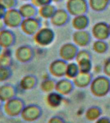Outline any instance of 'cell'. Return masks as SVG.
Returning <instances> with one entry per match:
<instances>
[{
	"instance_id": "obj_1",
	"label": "cell",
	"mask_w": 110,
	"mask_h": 123,
	"mask_svg": "<svg viewBox=\"0 0 110 123\" xmlns=\"http://www.w3.org/2000/svg\"><path fill=\"white\" fill-rule=\"evenodd\" d=\"M110 80L107 76H98L93 78L89 85L91 93L96 98H102L109 94Z\"/></svg>"
},
{
	"instance_id": "obj_2",
	"label": "cell",
	"mask_w": 110,
	"mask_h": 123,
	"mask_svg": "<svg viewBox=\"0 0 110 123\" xmlns=\"http://www.w3.org/2000/svg\"><path fill=\"white\" fill-rule=\"evenodd\" d=\"M32 37L34 42L37 46L47 47L54 42L55 33L49 27H41Z\"/></svg>"
},
{
	"instance_id": "obj_3",
	"label": "cell",
	"mask_w": 110,
	"mask_h": 123,
	"mask_svg": "<svg viewBox=\"0 0 110 123\" xmlns=\"http://www.w3.org/2000/svg\"><path fill=\"white\" fill-rule=\"evenodd\" d=\"M26 104L24 100L17 96L4 103L3 110L6 115L10 117L20 116L25 107Z\"/></svg>"
},
{
	"instance_id": "obj_4",
	"label": "cell",
	"mask_w": 110,
	"mask_h": 123,
	"mask_svg": "<svg viewBox=\"0 0 110 123\" xmlns=\"http://www.w3.org/2000/svg\"><path fill=\"white\" fill-rule=\"evenodd\" d=\"M66 10L70 15L77 16L86 14L89 10L87 0H67Z\"/></svg>"
},
{
	"instance_id": "obj_5",
	"label": "cell",
	"mask_w": 110,
	"mask_h": 123,
	"mask_svg": "<svg viewBox=\"0 0 110 123\" xmlns=\"http://www.w3.org/2000/svg\"><path fill=\"white\" fill-rule=\"evenodd\" d=\"M42 114V108L37 105L30 104L26 105L21 112V119L27 123H33L37 121Z\"/></svg>"
},
{
	"instance_id": "obj_6",
	"label": "cell",
	"mask_w": 110,
	"mask_h": 123,
	"mask_svg": "<svg viewBox=\"0 0 110 123\" xmlns=\"http://www.w3.org/2000/svg\"><path fill=\"white\" fill-rule=\"evenodd\" d=\"M3 20L6 27L9 28H17L20 27L24 18L19 10L13 8L8 10Z\"/></svg>"
},
{
	"instance_id": "obj_7",
	"label": "cell",
	"mask_w": 110,
	"mask_h": 123,
	"mask_svg": "<svg viewBox=\"0 0 110 123\" xmlns=\"http://www.w3.org/2000/svg\"><path fill=\"white\" fill-rule=\"evenodd\" d=\"M35 55L34 49L29 45L19 46L15 51V58L18 62L27 63L31 62Z\"/></svg>"
},
{
	"instance_id": "obj_8",
	"label": "cell",
	"mask_w": 110,
	"mask_h": 123,
	"mask_svg": "<svg viewBox=\"0 0 110 123\" xmlns=\"http://www.w3.org/2000/svg\"><path fill=\"white\" fill-rule=\"evenodd\" d=\"M41 28V23L37 17L24 19L20 26L22 32L28 36H33Z\"/></svg>"
},
{
	"instance_id": "obj_9",
	"label": "cell",
	"mask_w": 110,
	"mask_h": 123,
	"mask_svg": "<svg viewBox=\"0 0 110 123\" xmlns=\"http://www.w3.org/2000/svg\"><path fill=\"white\" fill-rule=\"evenodd\" d=\"M78 51V47L74 43H65L61 46L59 51V55L61 59L69 62L75 59Z\"/></svg>"
},
{
	"instance_id": "obj_10",
	"label": "cell",
	"mask_w": 110,
	"mask_h": 123,
	"mask_svg": "<svg viewBox=\"0 0 110 123\" xmlns=\"http://www.w3.org/2000/svg\"><path fill=\"white\" fill-rule=\"evenodd\" d=\"M68 62L62 59H57L52 61L48 67V71L52 76L61 78L65 76Z\"/></svg>"
},
{
	"instance_id": "obj_11",
	"label": "cell",
	"mask_w": 110,
	"mask_h": 123,
	"mask_svg": "<svg viewBox=\"0 0 110 123\" xmlns=\"http://www.w3.org/2000/svg\"><path fill=\"white\" fill-rule=\"evenodd\" d=\"M91 35L96 40H107L110 36L109 25L102 21L95 23L91 28Z\"/></svg>"
},
{
	"instance_id": "obj_12",
	"label": "cell",
	"mask_w": 110,
	"mask_h": 123,
	"mask_svg": "<svg viewBox=\"0 0 110 123\" xmlns=\"http://www.w3.org/2000/svg\"><path fill=\"white\" fill-rule=\"evenodd\" d=\"M16 36L13 31L4 28L0 31V47L2 49H8L15 44Z\"/></svg>"
},
{
	"instance_id": "obj_13",
	"label": "cell",
	"mask_w": 110,
	"mask_h": 123,
	"mask_svg": "<svg viewBox=\"0 0 110 123\" xmlns=\"http://www.w3.org/2000/svg\"><path fill=\"white\" fill-rule=\"evenodd\" d=\"M69 15L67 10L63 8L56 10L55 12L50 19V23L55 27H61L67 24L69 21Z\"/></svg>"
},
{
	"instance_id": "obj_14",
	"label": "cell",
	"mask_w": 110,
	"mask_h": 123,
	"mask_svg": "<svg viewBox=\"0 0 110 123\" xmlns=\"http://www.w3.org/2000/svg\"><path fill=\"white\" fill-rule=\"evenodd\" d=\"M72 40L78 48H84L90 43L91 35L86 30H75L72 35Z\"/></svg>"
},
{
	"instance_id": "obj_15",
	"label": "cell",
	"mask_w": 110,
	"mask_h": 123,
	"mask_svg": "<svg viewBox=\"0 0 110 123\" xmlns=\"http://www.w3.org/2000/svg\"><path fill=\"white\" fill-rule=\"evenodd\" d=\"M74 85L71 80L68 78H61L56 82V92L62 96H67L72 92L74 88Z\"/></svg>"
},
{
	"instance_id": "obj_16",
	"label": "cell",
	"mask_w": 110,
	"mask_h": 123,
	"mask_svg": "<svg viewBox=\"0 0 110 123\" xmlns=\"http://www.w3.org/2000/svg\"><path fill=\"white\" fill-rule=\"evenodd\" d=\"M17 88L10 83H5L0 86V98L6 102L15 98L17 94Z\"/></svg>"
},
{
	"instance_id": "obj_17",
	"label": "cell",
	"mask_w": 110,
	"mask_h": 123,
	"mask_svg": "<svg viewBox=\"0 0 110 123\" xmlns=\"http://www.w3.org/2000/svg\"><path fill=\"white\" fill-rule=\"evenodd\" d=\"M93 80L92 75L90 73L79 72L78 74L73 79V83L74 86L77 88H86L90 85Z\"/></svg>"
},
{
	"instance_id": "obj_18",
	"label": "cell",
	"mask_w": 110,
	"mask_h": 123,
	"mask_svg": "<svg viewBox=\"0 0 110 123\" xmlns=\"http://www.w3.org/2000/svg\"><path fill=\"white\" fill-rule=\"evenodd\" d=\"M38 80L35 75L27 74L22 78L19 82V87L22 91H28L36 87Z\"/></svg>"
},
{
	"instance_id": "obj_19",
	"label": "cell",
	"mask_w": 110,
	"mask_h": 123,
	"mask_svg": "<svg viewBox=\"0 0 110 123\" xmlns=\"http://www.w3.org/2000/svg\"><path fill=\"white\" fill-rule=\"evenodd\" d=\"M18 10L24 19L36 17L38 14V8L32 3L23 4L19 6Z\"/></svg>"
},
{
	"instance_id": "obj_20",
	"label": "cell",
	"mask_w": 110,
	"mask_h": 123,
	"mask_svg": "<svg viewBox=\"0 0 110 123\" xmlns=\"http://www.w3.org/2000/svg\"><path fill=\"white\" fill-rule=\"evenodd\" d=\"M46 105L51 108H57L59 107L63 101V96L55 91L47 94L46 97Z\"/></svg>"
},
{
	"instance_id": "obj_21",
	"label": "cell",
	"mask_w": 110,
	"mask_h": 123,
	"mask_svg": "<svg viewBox=\"0 0 110 123\" xmlns=\"http://www.w3.org/2000/svg\"><path fill=\"white\" fill-rule=\"evenodd\" d=\"M89 20L86 14L74 16L71 20V26L75 30H84L88 28Z\"/></svg>"
},
{
	"instance_id": "obj_22",
	"label": "cell",
	"mask_w": 110,
	"mask_h": 123,
	"mask_svg": "<svg viewBox=\"0 0 110 123\" xmlns=\"http://www.w3.org/2000/svg\"><path fill=\"white\" fill-rule=\"evenodd\" d=\"M14 59L10 48L3 49L0 53V67H11L13 65Z\"/></svg>"
},
{
	"instance_id": "obj_23",
	"label": "cell",
	"mask_w": 110,
	"mask_h": 123,
	"mask_svg": "<svg viewBox=\"0 0 110 123\" xmlns=\"http://www.w3.org/2000/svg\"><path fill=\"white\" fill-rule=\"evenodd\" d=\"M89 8L96 12L106 10L110 3V0H88Z\"/></svg>"
},
{
	"instance_id": "obj_24",
	"label": "cell",
	"mask_w": 110,
	"mask_h": 123,
	"mask_svg": "<svg viewBox=\"0 0 110 123\" xmlns=\"http://www.w3.org/2000/svg\"><path fill=\"white\" fill-rule=\"evenodd\" d=\"M56 7L50 3L41 6L38 8V15L44 19H50L55 12Z\"/></svg>"
},
{
	"instance_id": "obj_25",
	"label": "cell",
	"mask_w": 110,
	"mask_h": 123,
	"mask_svg": "<svg viewBox=\"0 0 110 123\" xmlns=\"http://www.w3.org/2000/svg\"><path fill=\"white\" fill-rule=\"evenodd\" d=\"M102 116V110L98 106H93L88 108L85 112V117L88 121L95 122Z\"/></svg>"
},
{
	"instance_id": "obj_26",
	"label": "cell",
	"mask_w": 110,
	"mask_h": 123,
	"mask_svg": "<svg viewBox=\"0 0 110 123\" xmlns=\"http://www.w3.org/2000/svg\"><path fill=\"white\" fill-rule=\"evenodd\" d=\"M55 81L50 78H46L42 81L40 84V89L42 92L48 94L51 92L55 91L56 85Z\"/></svg>"
},
{
	"instance_id": "obj_27",
	"label": "cell",
	"mask_w": 110,
	"mask_h": 123,
	"mask_svg": "<svg viewBox=\"0 0 110 123\" xmlns=\"http://www.w3.org/2000/svg\"><path fill=\"white\" fill-rule=\"evenodd\" d=\"M75 62L79 67V72L90 73L92 69V63L91 60V57L84 58Z\"/></svg>"
},
{
	"instance_id": "obj_28",
	"label": "cell",
	"mask_w": 110,
	"mask_h": 123,
	"mask_svg": "<svg viewBox=\"0 0 110 123\" xmlns=\"http://www.w3.org/2000/svg\"><path fill=\"white\" fill-rule=\"evenodd\" d=\"M79 73V67H78V65L76 63V62H69L68 63L65 74V77L66 78L69 79V80H73L78 74Z\"/></svg>"
},
{
	"instance_id": "obj_29",
	"label": "cell",
	"mask_w": 110,
	"mask_h": 123,
	"mask_svg": "<svg viewBox=\"0 0 110 123\" xmlns=\"http://www.w3.org/2000/svg\"><path fill=\"white\" fill-rule=\"evenodd\" d=\"M92 48L96 53L104 54L108 51V45L105 40H96L93 44Z\"/></svg>"
},
{
	"instance_id": "obj_30",
	"label": "cell",
	"mask_w": 110,
	"mask_h": 123,
	"mask_svg": "<svg viewBox=\"0 0 110 123\" xmlns=\"http://www.w3.org/2000/svg\"><path fill=\"white\" fill-rule=\"evenodd\" d=\"M13 72L11 67H0V83L5 82L11 78Z\"/></svg>"
},
{
	"instance_id": "obj_31",
	"label": "cell",
	"mask_w": 110,
	"mask_h": 123,
	"mask_svg": "<svg viewBox=\"0 0 110 123\" xmlns=\"http://www.w3.org/2000/svg\"><path fill=\"white\" fill-rule=\"evenodd\" d=\"M0 5L3 6L6 9H13L18 5V0H0Z\"/></svg>"
},
{
	"instance_id": "obj_32",
	"label": "cell",
	"mask_w": 110,
	"mask_h": 123,
	"mask_svg": "<svg viewBox=\"0 0 110 123\" xmlns=\"http://www.w3.org/2000/svg\"><path fill=\"white\" fill-rule=\"evenodd\" d=\"M31 3L36 7L39 8L52 3V0H31Z\"/></svg>"
},
{
	"instance_id": "obj_33",
	"label": "cell",
	"mask_w": 110,
	"mask_h": 123,
	"mask_svg": "<svg viewBox=\"0 0 110 123\" xmlns=\"http://www.w3.org/2000/svg\"><path fill=\"white\" fill-rule=\"evenodd\" d=\"M102 71L106 76L108 78L110 77V59L107 60L105 62L103 68H102Z\"/></svg>"
},
{
	"instance_id": "obj_34",
	"label": "cell",
	"mask_w": 110,
	"mask_h": 123,
	"mask_svg": "<svg viewBox=\"0 0 110 123\" xmlns=\"http://www.w3.org/2000/svg\"><path fill=\"white\" fill-rule=\"evenodd\" d=\"M47 123H66L62 117L59 116H53L50 117Z\"/></svg>"
},
{
	"instance_id": "obj_35",
	"label": "cell",
	"mask_w": 110,
	"mask_h": 123,
	"mask_svg": "<svg viewBox=\"0 0 110 123\" xmlns=\"http://www.w3.org/2000/svg\"><path fill=\"white\" fill-rule=\"evenodd\" d=\"M95 123H110V119L108 117L101 116L96 121H95Z\"/></svg>"
},
{
	"instance_id": "obj_36",
	"label": "cell",
	"mask_w": 110,
	"mask_h": 123,
	"mask_svg": "<svg viewBox=\"0 0 110 123\" xmlns=\"http://www.w3.org/2000/svg\"><path fill=\"white\" fill-rule=\"evenodd\" d=\"M7 10H8L6 9L3 6H2L1 5H0V19H3L6 13H7Z\"/></svg>"
},
{
	"instance_id": "obj_37",
	"label": "cell",
	"mask_w": 110,
	"mask_h": 123,
	"mask_svg": "<svg viewBox=\"0 0 110 123\" xmlns=\"http://www.w3.org/2000/svg\"><path fill=\"white\" fill-rule=\"evenodd\" d=\"M5 25L4 23V21L3 19H0V31L2 30L3 29L5 28Z\"/></svg>"
},
{
	"instance_id": "obj_38",
	"label": "cell",
	"mask_w": 110,
	"mask_h": 123,
	"mask_svg": "<svg viewBox=\"0 0 110 123\" xmlns=\"http://www.w3.org/2000/svg\"><path fill=\"white\" fill-rule=\"evenodd\" d=\"M4 103H5V102H4L0 98V110H1L3 108V107Z\"/></svg>"
},
{
	"instance_id": "obj_39",
	"label": "cell",
	"mask_w": 110,
	"mask_h": 123,
	"mask_svg": "<svg viewBox=\"0 0 110 123\" xmlns=\"http://www.w3.org/2000/svg\"><path fill=\"white\" fill-rule=\"evenodd\" d=\"M62 1H63V0H52V2H54V3H60V2H61Z\"/></svg>"
},
{
	"instance_id": "obj_40",
	"label": "cell",
	"mask_w": 110,
	"mask_h": 123,
	"mask_svg": "<svg viewBox=\"0 0 110 123\" xmlns=\"http://www.w3.org/2000/svg\"><path fill=\"white\" fill-rule=\"evenodd\" d=\"M22 1H25V2H28V1H30L31 0H21Z\"/></svg>"
},
{
	"instance_id": "obj_41",
	"label": "cell",
	"mask_w": 110,
	"mask_h": 123,
	"mask_svg": "<svg viewBox=\"0 0 110 123\" xmlns=\"http://www.w3.org/2000/svg\"><path fill=\"white\" fill-rule=\"evenodd\" d=\"M2 49H2V48H1V47H0V53H1V51H2Z\"/></svg>"
},
{
	"instance_id": "obj_42",
	"label": "cell",
	"mask_w": 110,
	"mask_h": 123,
	"mask_svg": "<svg viewBox=\"0 0 110 123\" xmlns=\"http://www.w3.org/2000/svg\"><path fill=\"white\" fill-rule=\"evenodd\" d=\"M109 31H110V24L109 25Z\"/></svg>"
},
{
	"instance_id": "obj_43",
	"label": "cell",
	"mask_w": 110,
	"mask_h": 123,
	"mask_svg": "<svg viewBox=\"0 0 110 123\" xmlns=\"http://www.w3.org/2000/svg\"><path fill=\"white\" fill-rule=\"evenodd\" d=\"M109 94H110V91H109Z\"/></svg>"
}]
</instances>
